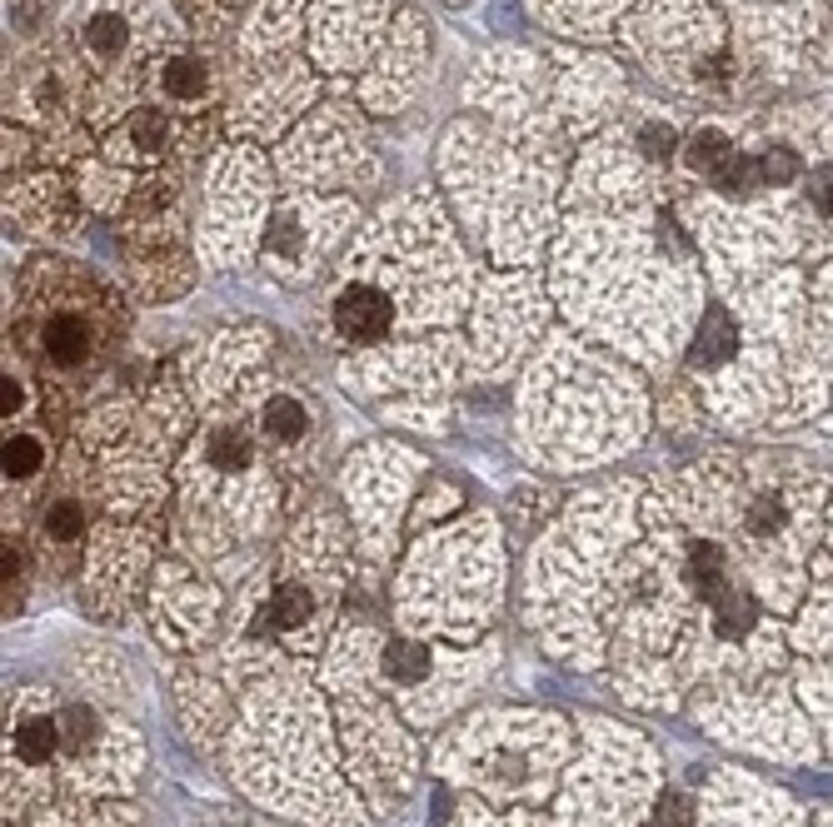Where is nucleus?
Returning <instances> with one entry per match:
<instances>
[{"label":"nucleus","instance_id":"obj_1","mask_svg":"<svg viewBox=\"0 0 833 827\" xmlns=\"http://www.w3.org/2000/svg\"><path fill=\"white\" fill-rule=\"evenodd\" d=\"M131 324L125 299L61 255H41L16 285L11 304V349L16 364L41 374L51 389L75 394L115 359Z\"/></svg>","mask_w":833,"mask_h":827},{"label":"nucleus","instance_id":"obj_2","mask_svg":"<svg viewBox=\"0 0 833 827\" xmlns=\"http://www.w3.org/2000/svg\"><path fill=\"white\" fill-rule=\"evenodd\" d=\"M549 165L554 159L529 155L504 130L474 125V120H464V125H454V135H444V185L454 189V205L470 215V225L484 235V245L500 265H524L539 249L544 229H549L554 195Z\"/></svg>","mask_w":833,"mask_h":827},{"label":"nucleus","instance_id":"obj_3","mask_svg":"<svg viewBox=\"0 0 833 827\" xmlns=\"http://www.w3.org/2000/svg\"><path fill=\"white\" fill-rule=\"evenodd\" d=\"M340 275H354L390 299L394 319L404 324H444L460 314L470 265L454 245L444 215L430 199L394 205L340 265Z\"/></svg>","mask_w":833,"mask_h":827},{"label":"nucleus","instance_id":"obj_4","mask_svg":"<svg viewBox=\"0 0 833 827\" xmlns=\"http://www.w3.org/2000/svg\"><path fill=\"white\" fill-rule=\"evenodd\" d=\"M85 110H91V70L71 35L25 50L6 70V125H21L41 139H65L81 135Z\"/></svg>","mask_w":833,"mask_h":827},{"label":"nucleus","instance_id":"obj_5","mask_svg":"<svg viewBox=\"0 0 833 827\" xmlns=\"http://www.w3.org/2000/svg\"><path fill=\"white\" fill-rule=\"evenodd\" d=\"M270 169L250 145L220 149L210 189H205V255L215 265H235L245 249H255V235L270 225Z\"/></svg>","mask_w":833,"mask_h":827},{"label":"nucleus","instance_id":"obj_6","mask_svg":"<svg viewBox=\"0 0 833 827\" xmlns=\"http://www.w3.org/2000/svg\"><path fill=\"white\" fill-rule=\"evenodd\" d=\"M350 225H354V199L325 195V189H295L265 225L260 265L275 279L300 285V279L320 275L330 249L350 235Z\"/></svg>","mask_w":833,"mask_h":827},{"label":"nucleus","instance_id":"obj_7","mask_svg":"<svg viewBox=\"0 0 833 827\" xmlns=\"http://www.w3.org/2000/svg\"><path fill=\"white\" fill-rule=\"evenodd\" d=\"M285 179H295L300 189H344L354 179H364V169H374V155L364 145V125L350 105H330L300 125L290 135L280 155Z\"/></svg>","mask_w":833,"mask_h":827},{"label":"nucleus","instance_id":"obj_8","mask_svg":"<svg viewBox=\"0 0 833 827\" xmlns=\"http://www.w3.org/2000/svg\"><path fill=\"white\" fill-rule=\"evenodd\" d=\"M394 0H315L310 6V50L325 70L370 65L384 45V20Z\"/></svg>","mask_w":833,"mask_h":827},{"label":"nucleus","instance_id":"obj_9","mask_svg":"<svg viewBox=\"0 0 833 827\" xmlns=\"http://www.w3.org/2000/svg\"><path fill=\"white\" fill-rule=\"evenodd\" d=\"M220 90H225V75L210 60V50L195 45V40H171V45L161 50V60L151 65L145 95L185 120H205L210 105L220 100Z\"/></svg>","mask_w":833,"mask_h":827},{"label":"nucleus","instance_id":"obj_10","mask_svg":"<svg viewBox=\"0 0 833 827\" xmlns=\"http://www.w3.org/2000/svg\"><path fill=\"white\" fill-rule=\"evenodd\" d=\"M420 70H424V20H420V10H400V20H394V30L384 35L380 55L364 70L360 100L370 110H380V115L384 110H400L404 100H410Z\"/></svg>","mask_w":833,"mask_h":827},{"label":"nucleus","instance_id":"obj_11","mask_svg":"<svg viewBox=\"0 0 833 827\" xmlns=\"http://www.w3.org/2000/svg\"><path fill=\"white\" fill-rule=\"evenodd\" d=\"M250 414H255V428H260L275 464H290L295 454H310L315 428H320V409H315V399L305 394V389L275 384L270 394L255 399Z\"/></svg>","mask_w":833,"mask_h":827},{"label":"nucleus","instance_id":"obj_12","mask_svg":"<svg viewBox=\"0 0 833 827\" xmlns=\"http://www.w3.org/2000/svg\"><path fill=\"white\" fill-rule=\"evenodd\" d=\"M6 209L16 215V225L31 229V235H71L75 225H81V205H75L71 185H65V175H55V169H25V175L11 179V189H6Z\"/></svg>","mask_w":833,"mask_h":827},{"label":"nucleus","instance_id":"obj_13","mask_svg":"<svg viewBox=\"0 0 833 827\" xmlns=\"http://www.w3.org/2000/svg\"><path fill=\"white\" fill-rule=\"evenodd\" d=\"M85 534H91V498H85V488L65 484L55 494H45V504L35 508V538H41V548L75 554L85 544Z\"/></svg>","mask_w":833,"mask_h":827},{"label":"nucleus","instance_id":"obj_14","mask_svg":"<svg viewBox=\"0 0 833 827\" xmlns=\"http://www.w3.org/2000/svg\"><path fill=\"white\" fill-rule=\"evenodd\" d=\"M534 289H524V285H500L490 294V329L494 334H484V339H494V354H514V349L529 339V329H539V299H529Z\"/></svg>","mask_w":833,"mask_h":827},{"label":"nucleus","instance_id":"obj_15","mask_svg":"<svg viewBox=\"0 0 833 827\" xmlns=\"http://www.w3.org/2000/svg\"><path fill=\"white\" fill-rule=\"evenodd\" d=\"M315 618H320V598L310 593L305 578H285V583H275L270 603L260 608V623L270 628V633H285V638L305 633Z\"/></svg>","mask_w":833,"mask_h":827},{"label":"nucleus","instance_id":"obj_16","mask_svg":"<svg viewBox=\"0 0 833 827\" xmlns=\"http://www.w3.org/2000/svg\"><path fill=\"white\" fill-rule=\"evenodd\" d=\"M11 747H16V763L21 767H45L55 753H65V723L61 713H35V717H21L11 733Z\"/></svg>","mask_w":833,"mask_h":827},{"label":"nucleus","instance_id":"obj_17","mask_svg":"<svg viewBox=\"0 0 833 827\" xmlns=\"http://www.w3.org/2000/svg\"><path fill=\"white\" fill-rule=\"evenodd\" d=\"M55 448L41 428H11L6 438V484H35L51 468Z\"/></svg>","mask_w":833,"mask_h":827},{"label":"nucleus","instance_id":"obj_18","mask_svg":"<svg viewBox=\"0 0 833 827\" xmlns=\"http://www.w3.org/2000/svg\"><path fill=\"white\" fill-rule=\"evenodd\" d=\"M624 0H539L544 20L559 30H574V35H604Z\"/></svg>","mask_w":833,"mask_h":827},{"label":"nucleus","instance_id":"obj_19","mask_svg":"<svg viewBox=\"0 0 833 827\" xmlns=\"http://www.w3.org/2000/svg\"><path fill=\"white\" fill-rule=\"evenodd\" d=\"M733 139L723 135V130H713V125H703V130H693V135H683V145H679V169L683 175H693V179H709L713 169L723 165V159L733 155Z\"/></svg>","mask_w":833,"mask_h":827},{"label":"nucleus","instance_id":"obj_20","mask_svg":"<svg viewBox=\"0 0 833 827\" xmlns=\"http://www.w3.org/2000/svg\"><path fill=\"white\" fill-rule=\"evenodd\" d=\"M759 618H763V603L743 583H729L713 598V628H719V638H749L759 628Z\"/></svg>","mask_w":833,"mask_h":827},{"label":"nucleus","instance_id":"obj_21","mask_svg":"<svg viewBox=\"0 0 833 827\" xmlns=\"http://www.w3.org/2000/svg\"><path fill=\"white\" fill-rule=\"evenodd\" d=\"M759 189H783L793 185V179L809 175V165H803V155L793 145H783V139H773V145H763L759 155Z\"/></svg>","mask_w":833,"mask_h":827},{"label":"nucleus","instance_id":"obj_22","mask_svg":"<svg viewBox=\"0 0 833 827\" xmlns=\"http://www.w3.org/2000/svg\"><path fill=\"white\" fill-rule=\"evenodd\" d=\"M743 528H749L753 538H779L783 528H789V498L783 494H753V504H749V514H743Z\"/></svg>","mask_w":833,"mask_h":827},{"label":"nucleus","instance_id":"obj_23","mask_svg":"<svg viewBox=\"0 0 833 827\" xmlns=\"http://www.w3.org/2000/svg\"><path fill=\"white\" fill-rule=\"evenodd\" d=\"M0 404H6V424H21L35 414V374L25 364H6V389H0Z\"/></svg>","mask_w":833,"mask_h":827},{"label":"nucleus","instance_id":"obj_24","mask_svg":"<svg viewBox=\"0 0 833 827\" xmlns=\"http://www.w3.org/2000/svg\"><path fill=\"white\" fill-rule=\"evenodd\" d=\"M384 668H390L394 683H420V678L430 673V648L410 643V638H394V643L384 648Z\"/></svg>","mask_w":833,"mask_h":827},{"label":"nucleus","instance_id":"obj_25","mask_svg":"<svg viewBox=\"0 0 833 827\" xmlns=\"http://www.w3.org/2000/svg\"><path fill=\"white\" fill-rule=\"evenodd\" d=\"M803 199H809V209H819V215H833V165H809V175H803Z\"/></svg>","mask_w":833,"mask_h":827},{"label":"nucleus","instance_id":"obj_26","mask_svg":"<svg viewBox=\"0 0 833 827\" xmlns=\"http://www.w3.org/2000/svg\"><path fill=\"white\" fill-rule=\"evenodd\" d=\"M25 554L16 544H6V613H16V608L25 603Z\"/></svg>","mask_w":833,"mask_h":827},{"label":"nucleus","instance_id":"obj_27","mask_svg":"<svg viewBox=\"0 0 833 827\" xmlns=\"http://www.w3.org/2000/svg\"><path fill=\"white\" fill-rule=\"evenodd\" d=\"M659 823H664V827H689V803H683V793H664Z\"/></svg>","mask_w":833,"mask_h":827}]
</instances>
